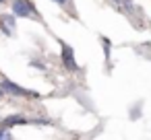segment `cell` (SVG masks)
<instances>
[{"instance_id": "cell-9", "label": "cell", "mask_w": 151, "mask_h": 140, "mask_svg": "<svg viewBox=\"0 0 151 140\" xmlns=\"http://www.w3.org/2000/svg\"><path fill=\"white\" fill-rule=\"evenodd\" d=\"M0 2H4V0H0Z\"/></svg>"}, {"instance_id": "cell-7", "label": "cell", "mask_w": 151, "mask_h": 140, "mask_svg": "<svg viewBox=\"0 0 151 140\" xmlns=\"http://www.w3.org/2000/svg\"><path fill=\"white\" fill-rule=\"evenodd\" d=\"M54 2H56V4H66L68 0H54Z\"/></svg>"}, {"instance_id": "cell-1", "label": "cell", "mask_w": 151, "mask_h": 140, "mask_svg": "<svg viewBox=\"0 0 151 140\" xmlns=\"http://www.w3.org/2000/svg\"><path fill=\"white\" fill-rule=\"evenodd\" d=\"M0 89L6 95H13V97H40L35 91H27V89L19 87L17 82H11L9 78H0Z\"/></svg>"}, {"instance_id": "cell-4", "label": "cell", "mask_w": 151, "mask_h": 140, "mask_svg": "<svg viewBox=\"0 0 151 140\" xmlns=\"http://www.w3.org/2000/svg\"><path fill=\"white\" fill-rule=\"evenodd\" d=\"M2 29H4L6 35L13 33V29H15V17H13V15H4V17H2Z\"/></svg>"}, {"instance_id": "cell-3", "label": "cell", "mask_w": 151, "mask_h": 140, "mask_svg": "<svg viewBox=\"0 0 151 140\" xmlns=\"http://www.w3.org/2000/svg\"><path fill=\"white\" fill-rule=\"evenodd\" d=\"M62 62H64V66L68 70H77L79 68L77 62H75V54H73L70 45H66V43H62Z\"/></svg>"}, {"instance_id": "cell-2", "label": "cell", "mask_w": 151, "mask_h": 140, "mask_svg": "<svg viewBox=\"0 0 151 140\" xmlns=\"http://www.w3.org/2000/svg\"><path fill=\"white\" fill-rule=\"evenodd\" d=\"M11 11H13L15 17H33V19H40L35 6L29 2V0H13Z\"/></svg>"}, {"instance_id": "cell-5", "label": "cell", "mask_w": 151, "mask_h": 140, "mask_svg": "<svg viewBox=\"0 0 151 140\" xmlns=\"http://www.w3.org/2000/svg\"><path fill=\"white\" fill-rule=\"evenodd\" d=\"M29 119L27 117H23V115H11V117H6L4 119V126L6 128H11V126H17V124H27Z\"/></svg>"}, {"instance_id": "cell-6", "label": "cell", "mask_w": 151, "mask_h": 140, "mask_svg": "<svg viewBox=\"0 0 151 140\" xmlns=\"http://www.w3.org/2000/svg\"><path fill=\"white\" fill-rule=\"evenodd\" d=\"M11 136H13V134L6 130V126H4V128H0V138H11Z\"/></svg>"}, {"instance_id": "cell-8", "label": "cell", "mask_w": 151, "mask_h": 140, "mask_svg": "<svg viewBox=\"0 0 151 140\" xmlns=\"http://www.w3.org/2000/svg\"><path fill=\"white\" fill-rule=\"evenodd\" d=\"M2 95H4V91H2V89H0V97H2Z\"/></svg>"}]
</instances>
